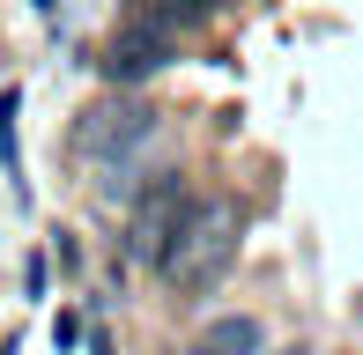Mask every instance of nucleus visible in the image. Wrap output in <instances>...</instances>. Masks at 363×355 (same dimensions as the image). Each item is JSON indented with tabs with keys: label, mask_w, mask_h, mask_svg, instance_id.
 <instances>
[{
	"label": "nucleus",
	"mask_w": 363,
	"mask_h": 355,
	"mask_svg": "<svg viewBox=\"0 0 363 355\" xmlns=\"http://www.w3.org/2000/svg\"><path fill=\"white\" fill-rule=\"evenodd\" d=\"M238 237H245V215L238 200H193L186 222L171 230V245H163V281L178 289V296H201V289H216L230 260H238Z\"/></svg>",
	"instance_id": "f257e3e1"
},
{
	"label": "nucleus",
	"mask_w": 363,
	"mask_h": 355,
	"mask_svg": "<svg viewBox=\"0 0 363 355\" xmlns=\"http://www.w3.org/2000/svg\"><path fill=\"white\" fill-rule=\"evenodd\" d=\"M148 141H163V111L156 104H134V96H111V104H89L74 119V156L89 170L119 163V156L148 149Z\"/></svg>",
	"instance_id": "f03ea898"
},
{
	"label": "nucleus",
	"mask_w": 363,
	"mask_h": 355,
	"mask_svg": "<svg viewBox=\"0 0 363 355\" xmlns=\"http://www.w3.org/2000/svg\"><path fill=\"white\" fill-rule=\"evenodd\" d=\"M178 59V30L171 23H156L148 8H134L119 30H111V45H104V82H119V89H134V82H148V74H163Z\"/></svg>",
	"instance_id": "7ed1b4c3"
},
{
	"label": "nucleus",
	"mask_w": 363,
	"mask_h": 355,
	"mask_svg": "<svg viewBox=\"0 0 363 355\" xmlns=\"http://www.w3.org/2000/svg\"><path fill=\"white\" fill-rule=\"evenodd\" d=\"M186 185H178V170H163L156 185L134 192V215H126V260H163V245H171V230L186 222Z\"/></svg>",
	"instance_id": "20e7f679"
},
{
	"label": "nucleus",
	"mask_w": 363,
	"mask_h": 355,
	"mask_svg": "<svg viewBox=\"0 0 363 355\" xmlns=\"http://www.w3.org/2000/svg\"><path fill=\"white\" fill-rule=\"evenodd\" d=\"M259 318H245V311H230V318H216V326L193 341V355H259Z\"/></svg>",
	"instance_id": "39448f33"
},
{
	"label": "nucleus",
	"mask_w": 363,
	"mask_h": 355,
	"mask_svg": "<svg viewBox=\"0 0 363 355\" xmlns=\"http://www.w3.org/2000/svg\"><path fill=\"white\" fill-rule=\"evenodd\" d=\"M15 111H23V89H0V178L15 192H30L23 185V149H15Z\"/></svg>",
	"instance_id": "423d86ee"
},
{
	"label": "nucleus",
	"mask_w": 363,
	"mask_h": 355,
	"mask_svg": "<svg viewBox=\"0 0 363 355\" xmlns=\"http://www.w3.org/2000/svg\"><path fill=\"white\" fill-rule=\"evenodd\" d=\"M156 23H171V30H193V23H208L216 15V0H141Z\"/></svg>",
	"instance_id": "0eeeda50"
},
{
	"label": "nucleus",
	"mask_w": 363,
	"mask_h": 355,
	"mask_svg": "<svg viewBox=\"0 0 363 355\" xmlns=\"http://www.w3.org/2000/svg\"><path fill=\"white\" fill-rule=\"evenodd\" d=\"M74 341H82V318L60 311V318H52V348H74Z\"/></svg>",
	"instance_id": "6e6552de"
},
{
	"label": "nucleus",
	"mask_w": 363,
	"mask_h": 355,
	"mask_svg": "<svg viewBox=\"0 0 363 355\" xmlns=\"http://www.w3.org/2000/svg\"><path fill=\"white\" fill-rule=\"evenodd\" d=\"M89 355H111V348H104V341H96V348H89Z\"/></svg>",
	"instance_id": "1a4fd4ad"
}]
</instances>
